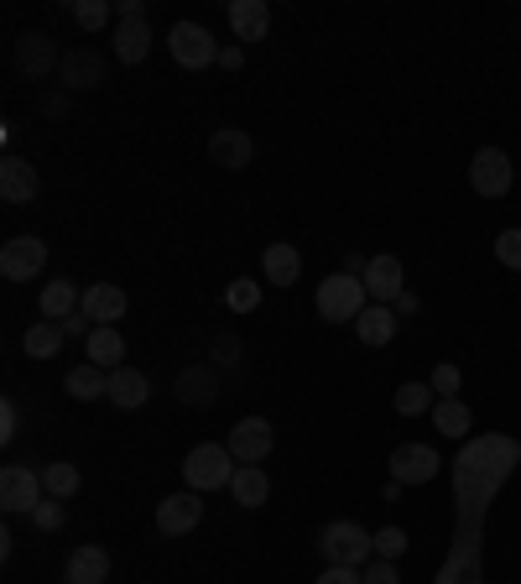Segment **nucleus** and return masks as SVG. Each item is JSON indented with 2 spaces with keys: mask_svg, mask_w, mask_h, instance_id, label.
<instances>
[{
  "mask_svg": "<svg viewBox=\"0 0 521 584\" xmlns=\"http://www.w3.org/2000/svg\"><path fill=\"white\" fill-rule=\"evenodd\" d=\"M517 465L521 444L511 433H480L453 454V538L433 584H485V516Z\"/></svg>",
  "mask_w": 521,
  "mask_h": 584,
  "instance_id": "obj_1",
  "label": "nucleus"
},
{
  "mask_svg": "<svg viewBox=\"0 0 521 584\" xmlns=\"http://www.w3.org/2000/svg\"><path fill=\"white\" fill-rule=\"evenodd\" d=\"M43 266H48V246H43L37 235L5 240V251H0V277L5 282H32Z\"/></svg>",
  "mask_w": 521,
  "mask_h": 584,
  "instance_id": "obj_8",
  "label": "nucleus"
},
{
  "mask_svg": "<svg viewBox=\"0 0 521 584\" xmlns=\"http://www.w3.org/2000/svg\"><path fill=\"white\" fill-rule=\"evenodd\" d=\"M16 433H22V407H16V402L5 397V402H0V439L11 444Z\"/></svg>",
  "mask_w": 521,
  "mask_h": 584,
  "instance_id": "obj_39",
  "label": "nucleus"
},
{
  "mask_svg": "<svg viewBox=\"0 0 521 584\" xmlns=\"http://www.w3.org/2000/svg\"><path fill=\"white\" fill-rule=\"evenodd\" d=\"M209 157H214V167L240 172V167H251V157H256V141L245 136L240 126H225V131H214L209 136Z\"/></svg>",
  "mask_w": 521,
  "mask_h": 584,
  "instance_id": "obj_16",
  "label": "nucleus"
},
{
  "mask_svg": "<svg viewBox=\"0 0 521 584\" xmlns=\"http://www.w3.org/2000/svg\"><path fill=\"white\" fill-rule=\"evenodd\" d=\"M37 303H43V319L63 324V319H73V313L84 308V293H78L73 282H48V287L37 293Z\"/></svg>",
  "mask_w": 521,
  "mask_h": 584,
  "instance_id": "obj_25",
  "label": "nucleus"
},
{
  "mask_svg": "<svg viewBox=\"0 0 521 584\" xmlns=\"http://www.w3.org/2000/svg\"><path fill=\"white\" fill-rule=\"evenodd\" d=\"M271 422L266 418H240L235 433H230V454H235V465H260L266 454H271Z\"/></svg>",
  "mask_w": 521,
  "mask_h": 584,
  "instance_id": "obj_13",
  "label": "nucleus"
},
{
  "mask_svg": "<svg viewBox=\"0 0 521 584\" xmlns=\"http://www.w3.org/2000/svg\"><path fill=\"white\" fill-rule=\"evenodd\" d=\"M63 339H69V334H63V324H52V319H37V324L26 329V355H32V360H52V355L63 350Z\"/></svg>",
  "mask_w": 521,
  "mask_h": 584,
  "instance_id": "obj_30",
  "label": "nucleus"
},
{
  "mask_svg": "<svg viewBox=\"0 0 521 584\" xmlns=\"http://www.w3.org/2000/svg\"><path fill=\"white\" fill-rule=\"evenodd\" d=\"M438 475H444V460L427 444H402L391 454V480H397V486H427V480H438Z\"/></svg>",
  "mask_w": 521,
  "mask_h": 584,
  "instance_id": "obj_9",
  "label": "nucleus"
},
{
  "mask_svg": "<svg viewBox=\"0 0 521 584\" xmlns=\"http://www.w3.org/2000/svg\"><path fill=\"white\" fill-rule=\"evenodd\" d=\"M167 47H172V58H178L183 69H209V63H219V43H214L198 22H178L167 32Z\"/></svg>",
  "mask_w": 521,
  "mask_h": 584,
  "instance_id": "obj_7",
  "label": "nucleus"
},
{
  "mask_svg": "<svg viewBox=\"0 0 521 584\" xmlns=\"http://www.w3.org/2000/svg\"><path fill=\"white\" fill-rule=\"evenodd\" d=\"M37 188H43V178H37V167L26 163V157H5L0 163V199L5 204H32Z\"/></svg>",
  "mask_w": 521,
  "mask_h": 584,
  "instance_id": "obj_17",
  "label": "nucleus"
},
{
  "mask_svg": "<svg viewBox=\"0 0 521 584\" xmlns=\"http://www.w3.org/2000/svg\"><path fill=\"white\" fill-rule=\"evenodd\" d=\"M318 553H324V563L360 569V563L376 553V533H365L360 522H329V527L318 533Z\"/></svg>",
  "mask_w": 521,
  "mask_h": 584,
  "instance_id": "obj_4",
  "label": "nucleus"
},
{
  "mask_svg": "<svg viewBox=\"0 0 521 584\" xmlns=\"http://www.w3.org/2000/svg\"><path fill=\"white\" fill-rule=\"evenodd\" d=\"M63 386H69L73 402H99V397H110V371L95 366V360H84V366H73V371L63 376Z\"/></svg>",
  "mask_w": 521,
  "mask_h": 584,
  "instance_id": "obj_24",
  "label": "nucleus"
},
{
  "mask_svg": "<svg viewBox=\"0 0 521 584\" xmlns=\"http://www.w3.org/2000/svg\"><path fill=\"white\" fill-rule=\"evenodd\" d=\"M365 293H371V303H397V298L407 293L402 261L391 257V251L371 257V266H365Z\"/></svg>",
  "mask_w": 521,
  "mask_h": 584,
  "instance_id": "obj_12",
  "label": "nucleus"
},
{
  "mask_svg": "<svg viewBox=\"0 0 521 584\" xmlns=\"http://www.w3.org/2000/svg\"><path fill=\"white\" fill-rule=\"evenodd\" d=\"M43 501H48L43 469H32V465H5L0 469V506H5V512H37Z\"/></svg>",
  "mask_w": 521,
  "mask_h": 584,
  "instance_id": "obj_5",
  "label": "nucleus"
},
{
  "mask_svg": "<svg viewBox=\"0 0 521 584\" xmlns=\"http://www.w3.org/2000/svg\"><path fill=\"white\" fill-rule=\"evenodd\" d=\"M235 454H230V444H198L183 460V480H189V491H198V496H209V491H219V486H230L235 480Z\"/></svg>",
  "mask_w": 521,
  "mask_h": 584,
  "instance_id": "obj_3",
  "label": "nucleus"
},
{
  "mask_svg": "<svg viewBox=\"0 0 521 584\" xmlns=\"http://www.w3.org/2000/svg\"><path fill=\"white\" fill-rule=\"evenodd\" d=\"M260 272H266L271 287H292V282L303 277V257H298V246H287V240L266 246V251H260Z\"/></svg>",
  "mask_w": 521,
  "mask_h": 584,
  "instance_id": "obj_19",
  "label": "nucleus"
},
{
  "mask_svg": "<svg viewBox=\"0 0 521 584\" xmlns=\"http://www.w3.org/2000/svg\"><path fill=\"white\" fill-rule=\"evenodd\" d=\"M63 334H84V339H89V334H95V324H89V319H84V313H73V319H63Z\"/></svg>",
  "mask_w": 521,
  "mask_h": 584,
  "instance_id": "obj_44",
  "label": "nucleus"
},
{
  "mask_svg": "<svg viewBox=\"0 0 521 584\" xmlns=\"http://www.w3.org/2000/svg\"><path fill=\"white\" fill-rule=\"evenodd\" d=\"M69 11H73V22L84 26V32H99V26L110 22V0H73Z\"/></svg>",
  "mask_w": 521,
  "mask_h": 584,
  "instance_id": "obj_33",
  "label": "nucleus"
},
{
  "mask_svg": "<svg viewBox=\"0 0 521 584\" xmlns=\"http://www.w3.org/2000/svg\"><path fill=\"white\" fill-rule=\"evenodd\" d=\"M198 522H204V496L198 491H178L157 506V533H162V538H183Z\"/></svg>",
  "mask_w": 521,
  "mask_h": 584,
  "instance_id": "obj_10",
  "label": "nucleus"
},
{
  "mask_svg": "<svg viewBox=\"0 0 521 584\" xmlns=\"http://www.w3.org/2000/svg\"><path fill=\"white\" fill-rule=\"evenodd\" d=\"M365 308H371V293H365L360 277L334 272V277L318 282V319H324V324H355Z\"/></svg>",
  "mask_w": 521,
  "mask_h": 584,
  "instance_id": "obj_2",
  "label": "nucleus"
},
{
  "mask_svg": "<svg viewBox=\"0 0 521 584\" xmlns=\"http://www.w3.org/2000/svg\"><path fill=\"white\" fill-rule=\"evenodd\" d=\"M355 334L371 345V350H386L391 339H397V308H386V303H371L365 313L355 319Z\"/></svg>",
  "mask_w": 521,
  "mask_h": 584,
  "instance_id": "obj_21",
  "label": "nucleus"
},
{
  "mask_svg": "<svg viewBox=\"0 0 521 584\" xmlns=\"http://www.w3.org/2000/svg\"><path fill=\"white\" fill-rule=\"evenodd\" d=\"M89 360L105 366V371H120V366H125V339L116 334V324H99L95 334H89Z\"/></svg>",
  "mask_w": 521,
  "mask_h": 584,
  "instance_id": "obj_29",
  "label": "nucleus"
},
{
  "mask_svg": "<svg viewBox=\"0 0 521 584\" xmlns=\"http://www.w3.org/2000/svg\"><path fill=\"white\" fill-rule=\"evenodd\" d=\"M63 90H95V84H105V52H95V47H73V52H63Z\"/></svg>",
  "mask_w": 521,
  "mask_h": 584,
  "instance_id": "obj_15",
  "label": "nucleus"
},
{
  "mask_svg": "<svg viewBox=\"0 0 521 584\" xmlns=\"http://www.w3.org/2000/svg\"><path fill=\"white\" fill-rule=\"evenodd\" d=\"M365 584H402L397 580V563H386V559L371 563V569H365Z\"/></svg>",
  "mask_w": 521,
  "mask_h": 584,
  "instance_id": "obj_41",
  "label": "nucleus"
},
{
  "mask_svg": "<svg viewBox=\"0 0 521 584\" xmlns=\"http://www.w3.org/2000/svg\"><path fill=\"white\" fill-rule=\"evenodd\" d=\"M230 496H235L245 512L266 506V496H271V480H266V469H260V465H240V469H235V480H230Z\"/></svg>",
  "mask_w": 521,
  "mask_h": 584,
  "instance_id": "obj_27",
  "label": "nucleus"
},
{
  "mask_svg": "<svg viewBox=\"0 0 521 584\" xmlns=\"http://www.w3.org/2000/svg\"><path fill=\"white\" fill-rule=\"evenodd\" d=\"M496 257H500V266L521 272V230H500L496 235Z\"/></svg>",
  "mask_w": 521,
  "mask_h": 584,
  "instance_id": "obj_37",
  "label": "nucleus"
},
{
  "mask_svg": "<svg viewBox=\"0 0 521 584\" xmlns=\"http://www.w3.org/2000/svg\"><path fill=\"white\" fill-rule=\"evenodd\" d=\"M376 553L386 563L402 559V553H407V533H402V527H380V533H376Z\"/></svg>",
  "mask_w": 521,
  "mask_h": 584,
  "instance_id": "obj_35",
  "label": "nucleus"
},
{
  "mask_svg": "<svg viewBox=\"0 0 521 584\" xmlns=\"http://www.w3.org/2000/svg\"><path fill=\"white\" fill-rule=\"evenodd\" d=\"M16 69H22L26 79H48L52 69H63L58 43H52L48 32H26V37H16Z\"/></svg>",
  "mask_w": 521,
  "mask_h": 584,
  "instance_id": "obj_11",
  "label": "nucleus"
},
{
  "mask_svg": "<svg viewBox=\"0 0 521 584\" xmlns=\"http://www.w3.org/2000/svg\"><path fill=\"white\" fill-rule=\"evenodd\" d=\"M63 584H69V580H63Z\"/></svg>",
  "mask_w": 521,
  "mask_h": 584,
  "instance_id": "obj_46",
  "label": "nucleus"
},
{
  "mask_svg": "<svg viewBox=\"0 0 521 584\" xmlns=\"http://www.w3.org/2000/svg\"><path fill=\"white\" fill-rule=\"evenodd\" d=\"M89 324H120L125 319V293H120L116 282H95V287H84V308H78Z\"/></svg>",
  "mask_w": 521,
  "mask_h": 584,
  "instance_id": "obj_18",
  "label": "nucleus"
},
{
  "mask_svg": "<svg viewBox=\"0 0 521 584\" xmlns=\"http://www.w3.org/2000/svg\"><path fill=\"white\" fill-rule=\"evenodd\" d=\"M240 360V339H214V366H235Z\"/></svg>",
  "mask_w": 521,
  "mask_h": 584,
  "instance_id": "obj_42",
  "label": "nucleus"
},
{
  "mask_svg": "<svg viewBox=\"0 0 521 584\" xmlns=\"http://www.w3.org/2000/svg\"><path fill=\"white\" fill-rule=\"evenodd\" d=\"M470 183L480 199H506L511 193V157L500 146H480L470 157Z\"/></svg>",
  "mask_w": 521,
  "mask_h": 584,
  "instance_id": "obj_6",
  "label": "nucleus"
},
{
  "mask_svg": "<svg viewBox=\"0 0 521 584\" xmlns=\"http://www.w3.org/2000/svg\"><path fill=\"white\" fill-rule=\"evenodd\" d=\"M365 266H371V261L360 257V251H350V257H344V266H339V272H344V277H360V282H365Z\"/></svg>",
  "mask_w": 521,
  "mask_h": 584,
  "instance_id": "obj_43",
  "label": "nucleus"
},
{
  "mask_svg": "<svg viewBox=\"0 0 521 584\" xmlns=\"http://www.w3.org/2000/svg\"><path fill=\"white\" fill-rule=\"evenodd\" d=\"M110 580V553L99 543H84L69 553V584H105Z\"/></svg>",
  "mask_w": 521,
  "mask_h": 584,
  "instance_id": "obj_23",
  "label": "nucleus"
},
{
  "mask_svg": "<svg viewBox=\"0 0 521 584\" xmlns=\"http://www.w3.org/2000/svg\"><path fill=\"white\" fill-rule=\"evenodd\" d=\"M230 26H235L240 43H260L271 32V5L266 0H235L230 5Z\"/></svg>",
  "mask_w": 521,
  "mask_h": 584,
  "instance_id": "obj_22",
  "label": "nucleus"
},
{
  "mask_svg": "<svg viewBox=\"0 0 521 584\" xmlns=\"http://www.w3.org/2000/svg\"><path fill=\"white\" fill-rule=\"evenodd\" d=\"M219 63H225V69H240V63H245V47H219Z\"/></svg>",
  "mask_w": 521,
  "mask_h": 584,
  "instance_id": "obj_45",
  "label": "nucleus"
},
{
  "mask_svg": "<svg viewBox=\"0 0 521 584\" xmlns=\"http://www.w3.org/2000/svg\"><path fill=\"white\" fill-rule=\"evenodd\" d=\"M32 522H37L43 533H58V527H63V501H58V496H48V501L32 512Z\"/></svg>",
  "mask_w": 521,
  "mask_h": 584,
  "instance_id": "obj_38",
  "label": "nucleus"
},
{
  "mask_svg": "<svg viewBox=\"0 0 521 584\" xmlns=\"http://www.w3.org/2000/svg\"><path fill=\"white\" fill-rule=\"evenodd\" d=\"M172 392H178L183 407H209V402L219 397V366H214V360H204V366H183L178 381H172Z\"/></svg>",
  "mask_w": 521,
  "mask_h": 584,
  "instance_id": "obj_14",
  "label": "nucleus"
},
{
  "mask_svg": "<svg viewBox=\"0 0 521 584\" xmlns=\"http://www.w3.org/2000/svg\"><path fill=\"white\" fill-rule=\"evenodd\" d=\"M225 303L235 308V313H256V308H260V287L251 277L230 282V287H225Z\"/></svg>",
  "mask_w": 521,
  "mask_h": 584,
  "instance_id": "obj_34",
  "label": "nucleus"
},
{
  "mask_svg": "<svg viewBox=\"0 0 521 584\" xmlns=\"http://www.w3.org/2000/svg\"><path fill=\"white\" fill-rule=\"evenodd\" d=\"M146 397H152V381H146V371H136V366H120V371H110V402H116V407L136 413V407H146Z\"/></svg>",
  "mask_w": 521,
  "mask_h": 584,
  "instance_id": "obj_20",
  "label": "nucleus"
},
{
  "mask_svg": "<svg viewBox=\"0 0 521 584\" xmlns=\"http://www.w3.org/2000/svg\"><path fill=\"white\" fill-rule=\"evenodd\" d=\"M459 381H464V376H459V366H449V360L433 366V376H427V386H433L438 397H459Z\"/></svg>",
  "mask_w": 521,
  "mask_h": 584,
  "instance_id": "obj_36",
  "label": "nucleus"
},
{
  "mask_svg": "<svg viewBox=\"0 0 521 584\" xmlns=\"http://www.w3.org/2000/svg\"><path fill=\"white\" fill-rule=\"evenodd\" d=\"M470 422H474V413L459 397H438V402H433V428H438L444 439H470Z\"/></svg>",
  "mask_w": 521,
  "mask_h": 584,
  "instance_id": "obj_28",
  "label": "nucleus"
},
{
  "mask_svg": "<svg viewBox=\"0 0 521 584\" xmlns=\"http://www.w3.org/2000/svg\"><path fill=\"white\" fill-rule=\"evenodd\" d=\"M146 52H152V26H146V16L116 22V63H142Z\"/></svg>",
  "mask_w": 521,
  "mask_h": 584,
  "instance_id": "obj_26",
  "label": "nucleus"
},
{
  "mask_svg": "<svg viewBox=\"0 0 521 584\" xmlns=\"http://www.w3.org/2000/svg\"><path fill=\"white\" fill-rule=\"evenodd\" d=\"M433 402H438V392H433V386H423V381H407V386H397V413H402V418H423V413H433Z\"/></svg>",
  "mask_w": 521,
  "mask_h": 584,
  "instance_id": "obj_32",
  "label": "nucleus"
},
{
  "mask_svg": "<svg viewBox=\"0 0 521 584\" xmlns=\"http://www.w3.org/2000/svg\"><path fill=\"white\" fill-rule=\"evenodd\" d=\"M318 584H365V574H360V569H344V563H324Z\"/></svg>",
  "mask_w": 521,
  "mask_h": 584,
  "instance_id": "obj_40",
  "label": "nucleus"
},
{
  "mask_svg": "<svg viewBox=\"0 0 521 584\" xmlns=\"http://www.w3.org/2000/svg\"><path fill=\"white\" fill-rule=\"evenodd\" d=\"M43 486H48V496H58V501H69V496H78V486H84V475L69 465V460H52V465H43Z\"/></svg>",
  "mask_w": 521,
  "mask_h": 584,
  "instance_id": "obj_31",
  "label": "nucleus"
}]
</instances>
